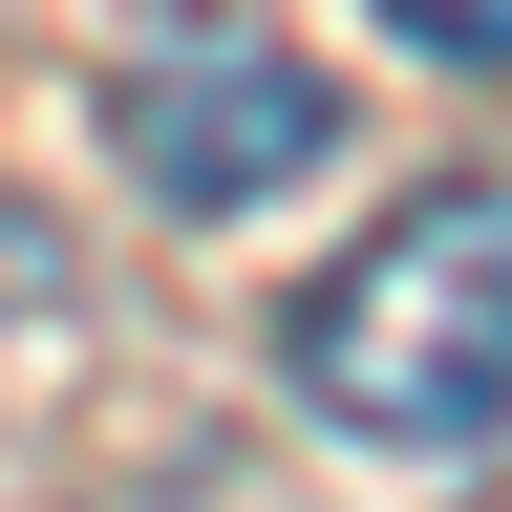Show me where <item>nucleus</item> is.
Masks as SVG:
<instances>
[{
  "label": "nucleus",
  "mask_w": 512,
  "mask_h": 512,
  "mask_svg": "<svg viewBox=\"0 0 512 512\" xmlns=\"http://www.w3.org/2000/svg\"><path fill=\"white\" fill-rule=\"evenodd\" d=\"M299 406L342 448H406V470H448V448H512V192H406L342 278H299L278 320Z\"/></svg>",
  "instance_id": "obj_1"
},
{
  "label": "nucleus",
  "mask_w": 512,
  "mask_h": 512,
  "mask_svg": "<svg viewBox=\"0 0 512 512\" xmlns=\"http://www.w3.org/2000/svg\"><path fill=\"white\" fill-rule=\"evenodd\" d=\"M107 150L150 214H256L342 150V86L256 22V0H150V43L107 64Z\"/></svg>",
  "instance_id": "obj_2"
},
{
  "label": "nucleus",
  "mask_w": 512,
  "mask_h": 512,
  "mask_svg": "<svg viewBox=\"0 0 512 512\" xmlns=\"http://www.w3.org/2000/svg\"><path fill=\"white\" fill-rule=\"evenodd\" d=\"M427 64H470V86H512V0H384Z\"/></svg>",
  "instance_id": "obj_3"
}]
</instances>
